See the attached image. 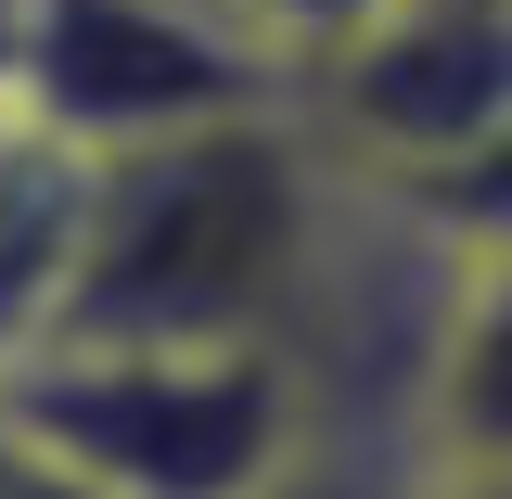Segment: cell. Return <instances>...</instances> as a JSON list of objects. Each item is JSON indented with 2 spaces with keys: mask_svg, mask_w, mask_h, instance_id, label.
<instances>
[{
  "mask_svg": "<svg viewBox=\"0 0 512 499\" xmlns=\"http://www.w3.org/2000/svg\"><path fill=\"white\" fill-rule=\"evenodd\" d=\"M410 436H423V461L512 474V256H448L423 384H410Z\"/></svg>",
  "mask_w": 512,
  "mask_h": 499,
  "instance_id": "5b68a950",
  "label": "cell"
},
{
  "mask_svg": "<svg viewBox=\"0 0 512 499\" xmlns=\"http://www.w3.org/2000/svg\"><path fill=\"white\" fill-rule=\"evenodd\" d=\"M269 90L282 64H256L205 0H13V39H0V116L64 141L77 167Z\"/></svg>",
  "mask_w": 512,
  "mask_h": 499,
  "instance_id": "3957f363",
  "label": "cell"
},
{
  "mask_svg": "<svg viewBox=\"0 0 512 499\" xmlns=\"http://www.w3.org/2000/svg\"><path fill=\"white\" fill-rule=\"evenodd\" d=\"M244 499H436V461L410 423H308V448Z\"/></svg>",
  "mask_w": 512,
  "mask_h": 499,
  "instance_id": "52a82bcc",
  "label": "cell"
},
{
  "mask_svg": "<svg viewBox=\"0 0 512 499\" xmlns=\"http://www.w3.org/2000/svg\"><path fill=\"white\" fill-rule=\"evenodd\" d=\"M436 499H512V474H461V461H436Z\"/></svg>",
  "mask_w": 512,
  "mask_h": 499,
  "instance_id": "8fae6325",
  "label": "cell"
},
{
  "mask_svg": "<svg viewBox=\"0 0 512 499\" xmlns=\"http://www.w3.org/2000/svg\"><path fill=\"white\" fill-rule=\"evenodd\" d=\"M0 499H90V487H77L39 436H13V423H0Z\"/></svg>",
  "mask_w": 512,
  "mask_h": 499,
  "instance_id": "30bf717a",
  "label": "cell"
},
{
  "mask_svg": "<svg viewBox=\"0 0 512 499\" xmlns=\"http://www.w3.org/2000/svg\"><path fill=\"white\" fill-rule=\"evenodd\" d=\"M359 205H372V180H346L282 90L231 103V116H192L167 141L90 154L52 333H90V346H282L295 359Z\"/></svg>",
  "mask_w": 512,
  "mask_h": 499,
  "instance_id": "6da1fadb",
  "label": "cell"
},
{
  "mask_svg": "<svg viewBox=\"0 0 512 499\" xmlns=\"http://www.w3.org/2000/svg\"><path fill=\"white\" fill-rule=\"evenodd\" d=\"M77 192H90V167H77L64 141H39L26 116H0V372H13L26 346H52V320H64Z\"/></svg>",
  "mask_w": 512,
  "mask_h": 499,
  "instance_id": "8992f818",
  "label": "cell"
},
{
  "mask_svg": "<svg viewBox=\"0 0 512 499\" xmlns=\"http://www.w3.org/2000/svg\"><path fill=\"white\" fill-rule=\"evenodd\" d=\"M410 231L436 256H512V116L487 128V141H461L436 180H410V192H384Z\"/></svg>",
  "mask_w": 512,
  "mask_h": 499,
  "instance_id": "ba28073f",
  "label": "cell"
},
{
  "mask_svg": "<svg viewBox=\"0 0 512 499\" xmlns=\"http://www.w3.org/2000/svg\"><path fill=\"white\" fill-rule=\"evenodd\" d=\"M0 39H13V0H0Z\"/></svg>",
  "mask_w": 512,
  "mask_h": 499,
  "instance_id": "7c38bea8",
  "label": "cell"
},
{
  "mask_svg": "<svg viewBox=\"0 0 512 499\" xmlns=\"http://www.w3.org/2000/svg\"><path fill=\"white\" fill-rule=\"evenodd\" d=\"M0 423L39 436L90 499H244L308 448L282 346H90L52 333L0 372Z\"/></svg>",
  "mask_w": 512,
  "mask_h": 499,
  "instance_id": "7a4b0ae2",
  "label": "cell"
},
{
  "mask_svg": "<svg viewBox=\"0 0 512 499\" xmlns=\"http://www.w3.org/2000/svg\"><path fill=\"white\" fill-rule=\"evenodd\" d=\"M205 13H218V26H231L256 64H282V77H295V64H308V52H333V39H346L372 0H205Z\"/></svg>",
  "mask_w": 512,
  "mask_h": 499,
  "instance_id": "9c48e42d",
  "label": "cell"
},
{
  "mask_svg": "<svg viewBox=\"0 0 512 499\" xmlns=\"http://www.w3.org/2000/svg\"><path fill=\"white\" fill-rule=\"evenodd\" d=\"M282 103L346 180L410 192L512 116V0H372L333 52L282 77Z\"/></svg>",
  "mask_w": 512,
  "mask_h": 499,
  "instance_id": "277c9868",
  "label": "cell"
}]
</instances>
